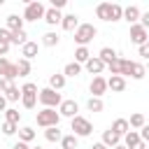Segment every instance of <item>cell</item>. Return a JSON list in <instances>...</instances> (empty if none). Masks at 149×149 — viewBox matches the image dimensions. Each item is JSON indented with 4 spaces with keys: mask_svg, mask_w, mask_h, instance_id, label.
Instances as JSON below:
<instances>
[{
    "mask_svg": "<svg viewBox=\"0 0 149 149\" xmlns=\"http://www.w3.org/2000/svg\"><path fill=\"white\" fill-rule=\"evenodd\" d=\"M140 56L142 58H149V44H142L140 47Z\"/></svg>",
    "mask_w": 149,
    "mask_h": 149,
    "instance_id": "44",
    "label": "cell"
},
{
    "mask_svg": "<svg viewBox=\"0 0 149 149\" xmlns=\"http://www.w3.org/2000/svg\"><path fill=\"white\" fill-rule=\"evenodd\" d=\"M109 5H112V2H100V5L95 7V16L102 19V21H109Z\"/></svg>",
    "mask_w": 149,
    "mask_h": 149,
    "instance_id": "27",
    "label": "cell"
},
{
    "mask_svg": "<svg viewBox=\"0 0 149 149\" xmlns=\"http://www.w3.org/2000/svg\"><path fill=\"white\" fill-rule=\"evenodd\" d=\"M70 126H72V135H74V137H88V135H91V130H93L91 121H88V119H84V116H79V114L70 119Z\"/></svg>",
    "mask_w": 149,
    "mask_h": 149,
    "instance_id": "3",
    "label": "cell"
},
{
    "mask_svg": "<svg viewBox=\"0 0 149 149\" xmlns=\"http://www.w3.org/2000/svg\"><path fill=\"white\" fill-rule=\"evenodd\" d=\"M33 140H35V130H33L30 126H23V128L19 130V142H26V144H28V142H33Z\"/></svg>",
    "mask_w": 149,
    "mask_h": 149,
    "instance_id": "24",
    "label": "cell"
},
{
    "mask_svg": "<svg viewBox=\"0 0 149 149\" xmlns=\"http://www.w3.org/2000/svg\"><path fill=\"white\" fill-rule=\"evenodd\" d=\"M121 19H126V21L133 26V23H137V19H140V9H137L135 5H130V7H123V14H121Z\"/></svg>",
    "mask_w": 149,
    "mask_h": 149,
    "instance_id": "12",
    "label": "cell"
},
{
    "mask_svg": "<svg viewBox=\"0 0 149 149\" xmlns=\"http://www.w3.org/2000/svg\"><path fill=\"white\" fill-rule=\"evenodd\" d=\"M65 7V0H51V9H63Z\"/></svg>",
    "mask_w": 149,
    "mask_h": 149,
    "instance_id": "42",
    "label": "cell"
},
{
    "mask_svg": "<svg viewBox=\"0 0 149 149\" xmlns=\"http://www.w3.org/2000/svg\"><path fill=\"white\" fill-rule=\"evenodd\" d=\"M16 130H19V126H16V123H9V121H5V123H2V133H5V135H14Z\"/></svg>",
    "mask_w": 149,
    "mask_h": 149,
    "instance_id": "38",
    "label": "cell"
},
{
    "mask_svg": "<svg viewBox=\"0 0 149 149\" xmlns=\"http://www.w3.org/2000/svg\"><path fill=\"white\" fill-rule=\"evenodd\" d=\"M44 137H47V142H61L63 133L58 130V126H51V128H47V130H44Z\"/></svg>",
    "mask_w": 149,
    "mask_h": 149,
    "instance_id": "25",
    "label": "cell"
},
{
    "mask_svg": "<svg viewBox=\"0 0 149 149\" xmlns=\"http://www.w3.org/2000/svg\"><path fill=\"white\" fill-rule=\"evenodd\" d=\"M33 149H42V147H33Z\"/></svg>",
    "mask_w": 149,
    "mask_h": 149,
    "instance_id": "51",
    "label": "cell"
},
{
    "mask_svg": "<svg viewBox=\"0 0 149 149\" xmlns=\"http://www.w3.org/2000/svg\"><path fill=\"white\" fill-rule=\"evenodd\" d=\"M114 149H126V147H123V144H116V147H114Z\"/></svg>",
    "mask_w": 149,
    "mask_h": 149,
    "instance_id": "49",
    "label": "cell"
},
{
    "mask_svg": "<svg viewBox=\"0 0 149 149\" xmlns=\"http://www.w3.org/2000/svg\"><path fill=\"white\" fill-rule=\"evenodd\" d=\"M105 68H107L112 74H119V58H116V61H112V63H107Z\"/></svg>",
    "mask_w": 149,
    "mask_h": 149,
    "instance_id": "39",
    "label": "cell"
},
{
    "mask_svg": "<svg viewBox=\"0 0 149 149\" xmlns=\"http://www.w3.org/2000/svg\"><path fill=\"white\" fill-rule=\"evenodd\" d=\"M102 107H105V105H102L100 98H93V95H91V98L86 100V109H88V112H102Z\"/></svg>",
    "mask_w": 149,
    "mask_h": 149,
    "instance_id": "31",
    "label": "cell"
},
{
    "mask_svg": "<svg viewBox=\"0 0 149 149\" xmlns=\"http://www.w3.org/2000/svg\"><path fill=\"white\" fill-rule=\"evenodd\" d=\"M58 121H61V116H58V112H56V109H49V107H44L42 112H37V126H42V128L58 126Z\"/></svg>",
    "mask_w": 149,
    "mask_h": 149,
    "instance_id": "4",
    "label": "cell"
},
{
    "mask_svg": "<svg viewBox=\"0 0 149 149\" xmlns=\"http://www.w3.org/2000/svg\"><path fill=\"white\" fill-rule=\"evenodd\" d=\"M137 142H140V135H137V130H128V133L123 135V147H126V149L135 147Z\"/></svg>",
    "mask_w": 149,
    "mask_h": 149,
    "instance_id": "26",
    "label": "cell"
},
{
    "mask_svg": "<svg viewBox=\"0 0 149 149\" xmlns=\"http://www.w3.org/2000/svg\"><path fill=\"white\" fill-rule=\"evenodd\" d=\"M7 109V100H5V95H0V112H5Z\"/></svg>",
    "mask_w": 149,
    "mask_h": 149,
    "instance_id": "46",
    "label": "cell"
},
{
    "mask_svg": "<svg viewBox=\"0 0 149 149\" xmlns=\"http://www.w3.org/2000/svg\"><path fill=\"white\" fill-rule=\"evenodd\" d=\"M61 147L63 149H77V137L74 135H63L61 137Z\"/></svg>",
    "mask_w": 149,
    "mask_h": 149,
    "instance_id": "35",
    "label": "cell"
},
{
    "mask_svg": "<svg viewBox=\"0 0 149 149\" xmlns=\"http://www.w3.org/2000/svg\"><path fill=\"white\" fill-rule=\"evenodd\" d=\"M26 37H28L26 30H14V33H9V47H12V44H21V47H23V44L28 42Z\"/></svg>",
    "mask_w": 149,
    "mask_h": 149,
    "instance_id": "19",
    "label": "cell"
},
{
    "mask_svg": "<svg viewBox=\"0 0 149 149\" xmlns=\"http://www.w3.org/2000/svg\"><path fill=\"white\" fill-rule=\"evenodd\" d=\"M14 65H16V74H19V77H28V74H30V61L19 58V63H14Z\"/></svg>",
    "mask_w": 149,
    "mask_h": 149,
    "instance_id": "23",
    "label": "cell"
},
{
    "mask_svg": "<svg viewBox=\"0 0 149 149\" xmlns=\"http://www.w3.org/2000/svg\"><path fill=\"white\" fill-rule=\"evenodd\" d=\"M107 88H112L114 93H121V91H126V79L119 77V74H112L107 79Z\"/></svg>",
    "mask_w": 149,
    "mask_h": 149,
    "instance_id": "11",
    "label": "cell"
},
{
    "mask_svg": "<svg viewBox=\"0 0 149 149\" xmlns=\"http://www.w3.org/2000/svg\"><path fill=\"white\" fill-rule=\"evenodd\" d=\"M109 128H112V130H114L116 135H121V137H123V135H126V133L130 130V128H128V119H116V121H114V123H112Z\"/></svg>",
    "mask_w": 149,
    "mask_h": 149,
    "instance_id": "18",
    "label": "cell"
},
{
    "mask_svg": "<svg viewBox=\"0 0 149 149\" xmlns=\"http://www.w3.org/2000/svg\"><path fill=\"white\" fill-rule=\"evenodd\" d=\"M91 149H107V147H105V144H102V142H95V144H93V147H91Z\"/></svg>",
    "mask_w": 149,
    "mask_h": 149,
    "instance_id": "48",
    "label": "cell"
},
{
    "mask_svg": "<svg viewBox=\"0 0 149 149\" xmlns=\"http://www.w3.org/2000/svg\"><path fill=\"white\" fill-rule=\"evenodd\" d=\"M19 91H21V93H35V95H37V84H33V81H26V84H23Z\"/></svg>",
    "mask_w": 149,
    "mask_h": 149,
    "instance_id": "37",
    "label": "cell"
},
{
    "mask_svg": "<svg viewBox=\"0 0 149 149\" xmlns=\"http://www.w3.org/2000/svg\"><path fill=\"white\" fill-rule=\"evenodd\" d=\"M0 42H9V30L7 28H0Z\"/></svg>",
    "mask_w": 149,
    "mask_h": 149,
    "instance_id": "43",
    "label": "cell"
},
{
    "mask_svg": "<svg viewBox=\"0 0 149 149\" xmlns=\"http://www.w3.org/2000/svg\"><path fill=\"white\" fill-rule=\"evenodd\" d=\"M147 40H149V33L140 23H133L130 26V42L137 44V47H142V44H147Z\"/></svg>",
    "mask_w": 149,
    "mask_h": 149,
    "instance_id": "6",
    "label": "cell"
},
{
    "mask_svg": "<svg viewBox=\"0 0 149 149\" xmlns=\"http://www.w3.org/2000/svg\"><path fill=\"white\" fill-rule=\"evenodd\" d=\"M44 12H47V7H44L40 0H33V2H28V5H26L23 21H37V19H42V16H44Z\"/></svg>",
    "mask_w": 149,
    "mask_h": 149,
    "instance_id": "5",
    "label": "cell"
},
{
    "mask_svg": "<svg viewBox=\"0 0 149 149\" xmlns=\"http://www.w3.org/2000/svg\"><path fill=\"white\" fill-rule=\"evenodd\" d=\"M37 51H40V47H37V42H26V44L21 47V56H23L26 61H30V58H35V56H37Z\"/></svg>",
    "mask_w": 149,
    "mask_h": 149,
    "instance_id": "14",
    "label": "cell"
},
{
    "mask_svg": "<svg viewBox=\"0 0 149 149\" xmlns=\"http://www.w3.org/2000/svg\"><path fill=\"white\" fill-rule=\"evenodd\" d=\"M42 19H44V21H47L49 26H56V23H61V19H63V14H61L58 9H51V7H49V9L44 12V16H42Z\"/></svg>",
    "mask_w": 149,
    "mask_h": 149,
    "instance_id": "16",
    "label": "cell"
},
{
    "mask_svg": "<svg viewBox=\"0 0 149 149\" xmlns=\"http://www.w3.org/2000/svg\"><path fill=\"white\" fill-rule=\"evenodd\" d=\"M144 74H147L144 65H142V63H135V65H133V72H130V77H133V79H144Z\"/></svg>",
    "mask_w": 149,
    "mask_h": 149,
    "instance_id": "36",
    "label": "cell"
},
{
    "mask_svg": "<svg viewBox=\"0 0 149 149\" xmlns=\"http://www.w3.org/2000/svg\"><path fill=\"white\" fill-rule=\"evenodd\" d=\"M121 14H123V7L116 5V2H112V5H109V21H119Z\"/></svg>",
    "mask_w": 149,
    "mask_h": 149,
    "instance_id": "34",
    "label": "cell"
},
{
    "mask_svg": "<svg viewBox=\"0 0 149 149\" xmlns=\"http://www.w3.org/2000/svg\"><path fill=\"white\" fill-rule=\"evenodd\" d=\"M37 100H40L44 107H49V109H56V107L63 102L61 93H58V91H51L49 86H47V88H42V91H37Z\"/></svg>",
    "mask_w": 149,
    "mask_h": 149,
    "instance_id": "2",
    "label": "cell"
},
{
    "mask_svg": "<svg viewBox=\"0 0 149 149\" xmlns=\"http://www.w3.org/2000/svg\"><path fill=\"white\" fill-rule=\"evenodd\" d=\"M63 86H65V77H63V74L56 72V74L49 77V88H51V91H61Z\"/></svg>",
    "mask_w": 149,
    "mask_h": 149,
    "instance_id": "20",
    "label": "cell"
},
{
    "mask_svg": "<svg viewBox=\"0 0 149 149\" xmlns=\"http://www.w3.org/2000/svg\"><path fill=\"white\" fill-rule=\"evenodd\" d=\"M130 149H147V142H142V140H140V142H137L135 147H130Z\"/></svg>",
    "mask_w": 149,
    "mask_h": 149,
    "instance_id": "47",
    "label": "cell"
},
{
    "mask_svg": "<svg viewBox=\"0 0 149 149\" xmlns=\"http://www.w3.org/2000/svg\"><path fill=\"white\" fill-rule=\"evenodd\" d=\"M2 2H5V0H0V7H2Z\"/></svg>",
    "mask_w": 149,
    "mask_h": 149,
    "instance_id": "50",
    "label": "cell"
},
{
    "mask_svg": "<svg viewBox=\"0 0 149 149\" xmlns=\"http://www.w3.org/2000/svg\"><path fill=\"white\" fill-rule=\"evenodd\" d=\"M9 51V42H0V58H5Z\"/></svg>",
    "mask_w": 149,
    "mask_h": 149,
    "instance_id": "41",
    "label": "cell"
},
{
    "mask_svg": "<svg viewBox=\"0 0 149 149\" xmlns=\"http://www.w3.org/2000/svg\"><path fill=\"white\" fill-rule=\"evenodd\" d=\"M19 98H21V91H19L16 84H12V86L5 88V100H7V102H16Z\"/></svg>",
    "mask_w": 149,
    "mask_h": 149,
    "instance_id": "21",
    "label": "cell"
},
{
    "mask_svg": "<svg viewBox=\"0 0 149 149\" xmlns=\"http://www.w3.org/2000/svg\"><path fill=\"white\" fill-rule=\"evenodd\" d=\"M58 40H61V37H58L54 30H49V33H44V35H42V44H44V47H56V44H58Z\"/></svg>",
    "mask_w": 149,
    "mask_h": 149,
    "instance_id": "30",
    "label": "cell"
},
{
    "mask_svg": "<svg viewBox=\"0 0 149 149\" xmlns=\"http://www.w3.org/2000/svg\"><path fill=\"white\" fill-rule=\"evenodd\" d=\"M19 119H21V112H19V109H14V107L5 109V121H9V123H16V126H19Z\"/></svg>",
    "mask_w": 149,
    "mask_h": 149,
    "instance_id": "33",
    "label": "cell"
},
{
    "mask_svg": "<svg viewBox=\"0 0 149 149\" xmlns=\"http://www.w3.org/2000/svg\"><path fill=\"white\" fill-rule=\"evenodd\" d=\"M12 149H30L26 142H16V144H12Z\"/></svg>",
    "mask_w": 149,
    "mask_h": 149,
    "instance_id": "45",
    "label": "cell"
},
{
    "mask_svg": "<svg viewBox=\"0 0 149 149\" xmlns=\"http://www.w3.org/2000/svg\"><path fill=\"white\" fill-rule=\"evenodd\" d=\"M7 68H9V61L7 58H0V79L7 74Z\"/></svg>",
    "mask_w": 149,
    "mask_h": 149,
    "instance_id": "40",
    "label": "cell"
},
{
    "mask_svg": "<svg viewBox=\"0 0 149 149\" xmlns=\"http://www.w3.org/2000/svg\"><path fill=\"white\" fill-rule=\"evenodd\" d=\"M142 126H147V119H144V114H133L130 116V121H128V128L133 130V128H142Z\"/></svg>",
    "mask_w": 149,
    "mask_h": 149,
    "instance_id": "29",
    "label": "cell"
},
{
    "mask_svg": "<svg viewBox=\"0 0 149 149\" xmlns=\"http://www.w3.org/2000/svg\"><path fill=\"white\" fill-rule=\"evenodd\" d=\"M7 30L14 33V30H23V19L16 16V14H9L7 16Z\"/></svg>",
    "mask_w": 149,
    "mask_h": 149,
    "instance_id": "17",
    "label": "cell"
},
{
    "mask_svg": "<svg viewBox=\"0 0 149 149\" xmlns=\"http://www.w3.org/2000/svg\"><path fill=\"white\" fill-rule=\"evenodd\" d=\"M61 26H63V30L72 33V30L79 26V19H77V14H65V16L61 19Z\"/></svg>",
    "mask_w": 149,
    "mask_h": 149,
    "instance_id": "13",
    "label": "cell"
},
{
    "mask_svg": "<svg viewBox=\"0 0 149 149\" xmlns=\"http://www.w3.org/2000/svg\"><path fill=\"white\" fill-rule=\"evenodd\" d=\"M88 88H91L93 98H100V95H102V93L107 91V79L98 74V77H93V81H91V86H88Z\"/></svg>",
    "mask_w": 149,
    "mask_h": 149,
    "instance_id": "8",
    "label": "cell"
},
{
    "mask_svg": "<svg viewBox=\"0 0 149 149\" xmlns=\"http://www.w3.org/2000/svg\"><path fill=\"white\" fill-rule=\"evenodd\" d=\"M98 58L107 65V63L116 61V58H119V54H116V49H112V47H102V49H100V54H98Z\"/></svg>",
    "mask_w": 149,
    "mask_h": 149,
    "instance_id": "15",
    "label": "cell"
},
{
    "mask_svg": "<svg viewBox=\"0 0 149 149\" xmlns=\"http://www.w3.org/2000/svg\"><path fill=\"white\" fill-rule=\"evenodd\" d=\"M95 35H98V30H95L93 23H79V26L74 28V42H77L79 47H86L88 42H93Z\"/></svg>",
    "mask_w": 149,
    "mask_h": 149,
    "instance_id": "1",
    "label": "cell"
},
{
    "mask_svg": "<svg viewBox=\"0 0 149 149\" xmlns=\"http://www.w3.org/2000/svg\"><path fill=\"white\" fill-rule=\"evenodd\" d=\"M102 144H105L107 149H109V147L114 149L116 144H121V135H116V133H114L112 128H107V130L102 133Z\"/></svg>",
    "mask_w": 149,
    "mask_h": 149,
    "instance_id": "10",
    "label": "cell"
},
{
    "mask_svg": "<svg viewBox=\"0 0 149 149\" xmlns=\"http://www.w3.org/2000/svg\"><path fill=\"white\" fill-rule=\"evenodd\" d=\"M79 72H81V65H79V63H74V61H72V63H68V65L63 68V77H77Z\"/></svg>",
    "mask_w": 149,
    "mask_h": 149,
    "instance_id": "28",
    "label": "cell"
},
{
    "mask_svg": "<svg viewBox=\"0 0 149 149\" xmlns=\"http://www.w3.org/2000/svg\"><path fill=\"white\" fill-rule=\"evenodd\" d=\"M88 58H91V51H88L86 47H77V49H74V63L81 65V63H86Z\"/></svg>",
    "mask_w": 149,
    "mask_h": 149,
    "instance_id": "22",
    "label": "cell"
},
{
    "mask_svg": "<svg viewBox=\"0 0 149 149\" xmlns=\"http://www.w3.org/2000/svg\"><path fill=\"white\" fill-rule=\"evenodd\" d=\"M84 65H86V70H88L91 74H95V77H98V74H100L102 70H105V63H102V61H100L98 56H91V58H88V61H86Z\"/></svg>",
    "mask_w": 149,
    "mask_h": 149,
    "instance_id": "9",
    "label": "cell"
},
{
    "mask_svg": "<svg viewBox=\"0 0 149 149\" xmlns=\"http://www.w3.org/2000/svg\"><path fill=\"white\" fill-rule=\"evenodd\" d=\"M77 112H79V105H77L74 100H63V102L58 105V116L72 119V116H77Z\"/></svg>",
    "mask_w": 149,
    "mask_h": 149,
    "instance_id": "7",
    "label": "cell"
},
{
    "mask_svg": "<svg viewBox=\"0 0 149 149\" xmlns=\"http://www.w3.org/2000/svg\"><path fill=\"white\" fill-rule=\"evenodd\" d=\"M21 102H23L26 109H33L35 102H37V95H35V93H21Z\"/></svg>",
    "mask_w": 149,
    "mask_h": 149,
    "instance_id": "32",
    "label": "cell"
}]
</instances>
